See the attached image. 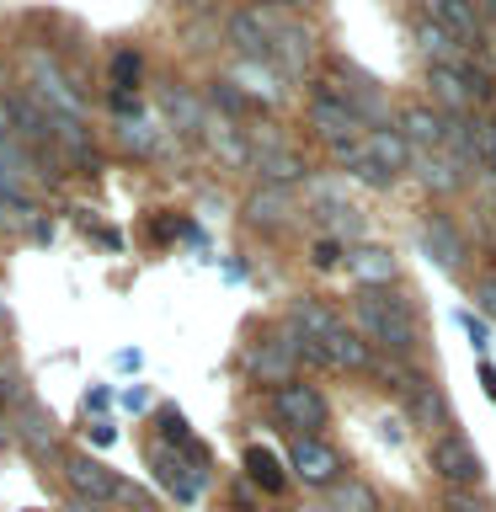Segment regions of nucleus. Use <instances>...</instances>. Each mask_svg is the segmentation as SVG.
Returning a JSON list of instances; mask_svg holds the SVG:
<instances>
[{
  "label": "nucleus",
  "instance_id": "nucleus-1",
  "mask_svg": "<svg viewBox=\"0 0 496 512\" xmlns=\"http://www.w3.org/2000/svg\"><path fill=\"white\" fill-rule=\"evenodd\" d=\"M352 320H358L363 342H379L384 352H395V358L416 347V315L395 288H363V294L352 299Z\"/></svg>",
  "mask_w": 496,
  "mask_h": 512
},
{
  "label": "nucleus",
  "instance_id": "nucleus-2",
  "mask_svg": "<svg viewBox=\"0 0 496 512\" xmlns=\"http://www.w3.org/2000/svg\"><path fill=\"white\" fill-rule=\"evenodd\" d=\"M27 80H32V96L43 102L48 118H64V123H86V96L70 86V75L59 70L54 54H43V48H32L27 54Z\"/></svg>",
  "mask_w": 496,
  "mask_h": 512
},
{
  "label": "nucleus",
  "instance_id": "nucleus-3",
  "mask_svg": "<svg viewBox=\"0 0 496 512\" xmlns=\"http://www.w3.org/2000/svg\"><path fill=\"white\" fill-rule=\"evenodd\" d=\"M310 128L331 144V150H336V144H358L368 134V123L352 112V102L331 86V80H326V86H315V96H310Z\"/></svg>",
  "mask_w": 496,
  "mask_h": 512
},
{
  "label": "nucleus",
  "instance_id": "nucleus-4",
  "mask_svg": "<svg viewBox=\"0 0 496 512\" xmlns=\"http://www.w3.org/2000/svg\"><path fill=\"white\" fill-rule=\"evenodd\" d=\"M272 411L283 416V427H299V438H315V427H326V395L315 384H283V390H272Z\"/></svg>",
  "mask_w": 496,
  "mask_h": 512
},
{
  "label": "nucleus",
  "instance_id": "nucleus-5",
  "mask_svg": "<svg viewBox=\"0 0 496 512\" xmlns=\"http://www.w3.org/2000/svg\"><path fill=\"white\" fill-rule=\"evenodd\" d=\"M432 470H438L448 486H475L480 480V454H475V443L464 438V432H443L438 443H432Z\"/></svg>",
  "mask_w": 496,
  "mask_h": 512
},
{
  "label": "nucleus",
  "instance_id": "nucleus-6",
  "mask_svg": "<svg viewBox=\"0 0 496 512\" xmlns=\"http://www.w3.org/2000/svg\"><path fill=\"white\" fill-rule=\"evenodd\" d=\"M262 22L272 32V64H283V75H299L310 64V27L288 22L283 11H262Z\"/></svg>",
  "mask_w": 496,
  "mask_h": 512
},
{
  "label": "nucleus",
  "instance_id": "nucleus-7",
  "mask_svg": "<svg viewBox=\"0 0 496 512\" xmlns=\"http://www.w3.org/2000/svg\"><path fill=\"white\" fill-rule=\"evenodd\" d=\"M64 480L75 486V496H80L86 507L112 502V496H118V486H123V480L112 475L102 459H91V454H70V459H64Z\"/></svg>",
  "mask_w": 496,
  "mask_h": 512
},
{
  "label": "nucleus",
  "instance_id": "nucleus-8",
  "mask_svg": "<svg viewBox=\"0 0 496 512\" xmlns=\"http://www.w3.org/2000/svg\"><path fill=\"white\" fill-rule=\"evenodd\" d=\"M294 342H288V331H278V336H267V342H256L251 352H246V368H251V374L256 379H262V384H278V390H283V384H294Z\"/></svg>",
  "mask_w": 496,
  "mask_h": 512
},
{
  "label": "nucleus",
  "instance_id": "nucleus-9",
  "mask_svg": "<svg viewBox=\"0 0 496 512\" xmlns=\"http://www.w3.org/2000/svg\"><path fill=\"white\" fill-rule=\"evenodd\" d=\"M251 166L262 171V182H267V187H288V182H299V176H304V160L288 150V144H278L272 134H256Z\"/></svg>",
  "mask_w": 496,
  "mask_h": 512
},
{
  "label": "nucleus",
  "instance_id": "nucleus-10",
  "mask_svg": "<svg viewBox=\"0 0 496 512\" xmlns=\"http://www.w3.org/2000/svg\"><path fill=\"white\" fill-rule=\"evenodd\" d=\"M427 86H432V102H438L443 118H464V112L475 107L470 80H464V70H454V64H432V70H427Z\"/></svg>",
  "mask_w": 496,
  "mask_h": 512
},
{
  "label": "nucleus",
  "instance_id": "nucleus-11",
  "mask_svg": "<svg viewBox=\"0 0 496 512\" xmlns=\"http://www.w3.org/2000/svg\"><path fill=\"white\" fill-rule=\"evenodd\" d=\"M230 43H235L246 59L272 64V32H267V22H262V6H256V11H235V16H230Z\"/></svg>",
  "mask_w": 496,
  "mask_h": 512
},
{
  "label": "nucleus",
  "instance_id": "nucleus-12",
  "mask_svg": "<svg viewBox=\"0 0 496 512\" xmlns=\"http://www.w3.org/2000/svg\"><path fill=\"white\" fill-rule=\"evenodd\" d=\"M400 139L411 144V150H443V112L438 107H406L400 112V128H395Z\"/></svg>",
  "mask_w": 496,
  "mask_h": 512
},
{
  "label": "nucleus",
  "instance_id": "nucleus-13",
  "mask_svg": "<svg viewBox=\"0 0 496 512\" xmlns=\"http://www.w3.org/2000/svg\"><path fill=\"white\" fill-rule=\"evenodd\" d=\"M422 251H427L438 267H448V272L464 267V240H459V230H454L443 214H432V219L422 224Z\"/></svg>",
  "mask_w": 496,
  "mask_h": 512
},
{
  "label": "nucleus",
  "instance_id": "nucleus-14",
  "mask_svg": "<svg viewBox=\"0 0 496 512\" xmlns=\"http://www.w3.org/2000/svg\"><path fill=\"white\" fill-rule=\"evenodd\" d=\"M288 464H294L299 480H310V486H331V480H336V454L320 438H294Z\"/></svg>",
  "mask_w": 496,
  "mask_h": 512
},
{
  "label": "nucleus",
  "instance_id": "nucleus-15",
  "mask_svg": "<svg viewBox=\"0 0 496 512\" xmlns=\"http://www.w3.org/2000/svg\"><path fill=\"white\" fill-rule=\"evenodd\" d=\"M427 16L438 22L454 43H475L480 38V16L470 0H427Z\"/></svg>",
  "mask_w": 496,
  "mask_h": 512
},
{
  "label": "nucleus",
  "instance_id": "nucleus-16",
  "mask_svg": "<svg viewBox=\"0 0 496 512\" xmlns=\"http://www.w3.org/2000/svg\"><path fill=\"white\" fill-rule=\"evenodd\" d=\"M411 171L422 176V187H432V192H454L464 182L459 160L448 150H411Z\"/></svg>",
  "mask_w": 496,
  "mask_h": 512
},
{
  "label": "nucleus",
  "instance_id": "nucleus-17",
  "mask_svg": "<svg viewBox=\"0 0 496 512\" xmlns=\"http://www.w3.org/2000/svg\"><path fill=\"white\" fill-rule=\"evenodd\" d=\"M288 214H294L288 187H256L246 198V219L256 224V230H278V224H288Z\"/></svg>",
  "mask_w": 496,
  "mask_h": 512
},
{
  "label": "nucleus",
  "instance_id": "nucleus-18",
  "mask_svg": "<svg viewBox=\"0 0 496 512\" xmlns=\"http://www.w3.org/2000/svg\"><path fill=\"white\" fill-rule=\"evenodd\" d=\"M363 150H368V160H379V166L390 171V176L411 166V144L400 139L390 123H384V128H368V134H363Z\"/></svg>",
  "mask_w": 496,
  "mask_h": 512
},
{
  "label": "nucleus",
  "instance_id": "nucleus-19",
  "mask_svg": "<svg viewBox=\"0 0 496 512\" xmlns=\"http://www.w3.org/2000/svg\"><path fill=\"white\" fill-rule=\"evenodd\" d=\"M336 326H342V320H336L326 304H315V299H299L294 310H288V331H299L304 342H326Z\"/></svg>",
  "mask_w": 496,
  "mask_h": 512
},
{
  "label": "nucleus",
  "instance_id": "nucleus-20",
  "mask_svg": "<svg viewBox=\"0 0 496 512\" xmlns=\"http://www.w3.org/2000/svg\"><path fill=\"white\" fill-rule=\"evenodd\" d=\"M320 347H326V358H331L336 368H368V363H374V347H368L352 326H336Z\"/></svg>",
  "mask_w": 496,
  "mask_h": 512
},
{
  "label": "nucleus",
  "instance_id": "nucleus-21",
  "mask_svg": "<svg viewBox=\"0 0 496 512\" xmlns=\"http://www.w3.org/2000/svg\"><path fill=\"white\" fill-rule=\"evenodd\" d=\"M416 48H422V54H427L432 64H454V70H459L464 59H470V54H464V48H459L454 38H448V32H443L438 22H432V16H422V22H416Z\"/></svg>",
  "mask_w": 496,
  "mask_h": 512
},
{
  "label": "nucleus",
  "instance_id": "nucleus-22",
  "mask_svg": "<svg viewBox=\"0 0 496 512\" xmlns=\"http://www.w3.org/2000/svg\"><path fill=\"white\" fill-rule=\"evenodd\" d=\"M352 272L363 278V288H390L395 283V256L384 246H363V251H352Z\"/></svg>",
  "mask_w": 496,
  "mask_h": 512
},
{
  "label": "nucleus",
  "instance_id": "nucleus-23",
  "mask_svg": "<svg viewBox=\"0 0 496 512\" xmlns=\"http://www.w3.org/2000/svg\"><path fill=\"white\" fill-rule=\"evenodd\" d=\"M203 134H208V144L230 160V166H246L251 160V144H246V134H240L235 123H203Z\"/></svg>",
  "mask_w": 496,
  "mask_h": 512
},
{
  "label": "nucleus",
  "instance_id": "nucleus-24",
  "mask_svg": "<svg viewBox=\"0 0 496 512\" xmlns=\"http://www.w3.org/2000/svg\"><path fill=\"white\" fill-rule=\"evenodd\" d=\"M406 411H411V422H416V427H443V416H448V411H443V395L432 390L427 379L406 395Z\"/></svg>",
  "mask_w": 496,
  "mask_h": 512
},
{
  "label": "nucleus",
  "instance_id": "nucleus-25",
  "mask_svg": "<svg viewBox=\"0 0 496 512\" xmlns=\"http://www.w3.org/2000/svg\"><path fill=\"white\" fill-rule=\"evenodd\" d=\"M155 475H160V486H166V491L176 496V502H192V496H198V480L182 475V459H171L166 448L155 454Z\"/></svg>",
  "mask_w": 496,
  "mask_h": 512
},
{
  "label": "nucleus",
  "instance_id": "nucleus-26",
  "mask_svg": "<svg viewBox=\"0 0 496 512\" xmlns=\"http://www.w3.org/2000/svg\"><path fill=\"white\" fill-rule=\"evenodd\" d=\"M166 112H171V123L182 128V134H198V128L208 123V118H203V102H198V96H187V91H176V86L166 91Z\"/></svg>",
  "mask_w": 496,
  "mask_h": 512
},
{
  "label": "nucleus",
  "instance_id": "nucleus-27",
  "mask_svg": "<svg viewBox=\"0 0 496 512\" xmlns=\"http://www.w3.org/2000/svg\"><path fill=\"white\" fill-rule=\"evenodd\" d=\"M246 470L262 491H283V464H278L272 448H246Z\"/></svg>",
  "mask_w": 496,
  "mask_h": 512
},
{
  "label": "nucleus",
  "instance_id": "nucleus-28",
  "mask_svg": "<svg viewBox=\"0 0 496 512\" xmlns=\"http://www.w3.org/2000/svg\"><path fill=\"white\" fill-rule=\"evenodd\" d=\"M16 422H22V438L38 448V454L54 448V416H43L38 406H22V411H16Z\"/></svg>",
  "mask_w": 496,
  "mask_h": 512
},
{
  "label": "nucleus",
  "instance_id": "nucleus-29",
  "mask_svg": "<svg viewBox=\"0 0 496 512\" xmlns=\"http://www.w3.org/2000/svg\"><path fill=\"white\" fill-rule=\"evenodd\" d=\"M240 80H246V86L256 91V96H262V102H283V80L278 75H272L267 70V64H256V59H246V64H240Z\"/></svg>",
  "mask_w": 496,
  "mask_h": 512
},
{
  "label": "nucleus",
  "instance_id": "nucleus-30",
  "mask_svg": "<svg viewBox=\"0 0 496 512\" xmlns=\"http://www.w3.org/2000/svg\"><path fill=\"white\" fill-rule=\"evenodd\" d=\"M331 512H374V491L363 480H342L331 486Z\"/></svg>",
  "mask_w": 496,
  "mask_h": 512
},
{
  "label": "nucleus",
  "instance_id": "nucleus-31",
  "mask_svg": "<svg viewBox=\"0 0 496 512\" xmlns=\"http://www.w3.org/2000/svg\"><path fill=\"white\" fill-rule=\"evenodd\" d=\"M123 144L128 150H139V155H155L160 150V134H155V123H144V118H123Z\"/></svg>",
  "mask_w": 496,
  "mask_h": 512
},
{
  "label": "nucleus",
  "instance_id": "nucleus-32",
  "mask_svg": "<svg viewBox=\"0 0 496 512\" xmlns=\"http://www.w3.org/2000/svg\"><path fill=\"white\" fill-rule=\"evenodd\" d=\"M475 166L496 171V118H480L475 123Z\"/></svg>",
  "mask_w": 496,
  "mask_h": 512
},
{
  "label": "nucleus",
  "instance_id": "nucleus-33",
  "mask_svg": "<svg viewBox=\"0 0 496 512\" xmlns=\"http://www.w3.org/2000/svg\"><path fill=\"white\" fill-rule=\"evenodd\" d=\"M134 80H139V54H134V48H123V54H112V86H118V91H128Z\"/></svg>",
  "mask_w": 496,
  "mask_h": 512
},
{
  "label": "nucleus",
  "instance_id": "nucleus-34",
  "mask_svg": "<svg viewBox=\"0 0 496 512\" xmlns=\"http://www.w3.org/2000/svg\"><path fill=\"white\" fill-rule=\"evenodd\" d=\"M160 427H166V438H171V443L192 448V432H187V422H182V411H160Z\"/></svg>",
  "mask_w": 496,
  "mask_h": 512
},
{
  "label": "nucleus",
  "instance_id": "nucleus-35",
  "mask_svg": "<svg viewBox=\"0 0 496 512\" xmlns=\"http://www.w3.org/2000/svg\"><path fill=\"white\" fill-rule=\"evenodd\" d=\"M310 262H315V267H336V262H342V246H336V240H315V246H310Z\"/></svg>",
  "mask_w": 496,
  "mask_h": 512
},
{
  "label": "nucleus",
  "instance_id": "nucleus-36",
  "mask_svg": "<svg viewBox=\"0 0 496 512\" xmlns=\"http://www.w3.org/2000/svg\"><path fill=\"white\" fill-rule=\"evenodd\" d=\"M214 102H219L224 112H240V107H246V96H240L230 80H214Z\"/></svg>",
  "mask_w": 496,
  "mask_h": 512
},
{
  "label": "nucleus",
  "instance_id": "nucleus-37",
  "mask_svg": "<svg viewBox=\"0 0 496 512\" xmlns=\"http://www.w3.org/2000/svg\"><path fill=\"white\" fill-rule=\"evenodd\" d=\"M475 299H480V310L496 320V283H480V294H475Z\"/></svg>",
  "mask_w": 496,
  "mask_h": 512
},
{
  "label": "nucleus",
  "instance_id": "nucleus-38",
  "mask_svg": "<svg viewBox=\"0 0 496 512\" xmlns=\"http://www.w3.org/2000/svg\"><path fill=\"white\" fill-rule=\"evenodd\" d=\"M480 390L496 400V368H491V363H480Z\"/></svg>",
  "mask_w": 496,
  "mask_h": 512
},
{
  "label": "nucleus",
  "instance_id": "nucleus-39",
  "mask_svg": "<svg viewBox=\"0 0 496 512\" xmlns=\"http://www.w3.org/2000/svg\"><path fill=\"white\" fill-rule=\"evenodd\" d=\"M480 6H486V16H491V22H496V0H480Z\"/></svg>",
  "mask_w": 496,
  "mask_h": 512
},
{
  "label": "nucleus",
  "instance_id": "nucleus-40",
  "mask_svg": "<svg viewBox=\"0 0 496 512\" xmlns=\"http://www.w3.org/2000/svg\"><path fill=\"white\" fill-rule=\"evenodd\" d=\"M70 512H96V507H86V502H75V507H70Z\"/></svg>",
  "mask_w": 496,
  "mask_h": 512
},
{
  "label": "nucleus",
  "instance_id": "nucleus-41",
  "mask_svg": "<svg viewBox=\"0 0 496 512\" xmlns=\"http://www.w3.org/2000/svg\"><path fill=\"white\" fill-rule=\"evenodd\" d=\"M283 6H304V0H283Z\"/></svg>",
  "mask_w": 496,
  "mask_h": 512
}]
</instances>
